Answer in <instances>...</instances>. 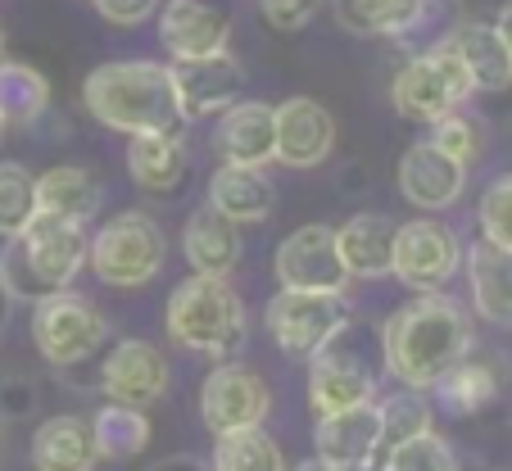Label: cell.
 <instances>
[{
	"instance_id": "6da1fadb",
	"label": "cell",
	"mask_w": 512,
	"mask_h": 471,
	"mask_svg": "<svg viewBox=\"0 0 512 471\" xmlns=\"http://www.w3.org/2000/svg\"><path fill=\"white\" fill-rule=\"evenodd\" d=\"M386 372L408 390H431L458 358L472 354V318L445 290H422L381 327Z\"/></svg>"
},
{
	"instance_id": "7a4b0ae2",
	"label": "cell",
	"mask_w": 512,
	"mask_h": 471,
	"mask_svg": "<svg viewBox=\"0 0 512 471\" xmlns=\"http://www.w3.org/2000/svg\"><path fill=\"white\" fill-rule=\"evenodd\" d=\"M82 105L109 132H182L186 118L177 105L173 73L155 59H114L87 73Z\"/></svg>"
},
{
	"instance_id": "3957f363",
	"label": "cell",
	"mask_w": 512,
	"mask_h": 471,
	"mask_svg": "<svg viewBox=\"0 0 512 471\" xmlns=\"http://www.w3.org/2000/svg\"><path fill=\"white\" fill-rule=\"evenodd\" d=\"M87 222H68L55 213H32V222L0 250V286L10 299H37L68 290L87 268Z\"/></svg>"
},
{
	"instance_id": "277c9868",
	"label": "cell",
	"mask_w": 512,
	"mask_h": 471,
	"mask_svg": "<svg viewBox=\"0 0 512 471\" xmlns=\"http://www.w3.org/2000/svg\"><path fill=\"white\" fill-rule=\"evenodd\" d=\"M164 331L173 345L191 349V354H209L223 363V358H236L245 349L250 308H245V299L236 295L227 277H200V272H191L168 295Z\"/></svg>"
},
{
	"instance_id": "5b68a950",
	"label": "cell",
	"mask_w": 512,
	"mask_h": 471,
	"mask_svg": "<svg viewBox=\"0 0 512 471\" xmlns=\"http://www.w3.org/2000/svg\"><path fill=\"white\" fill-rule=\"evenodd\" d=\"M168 259V236L150 213L141 209H127L114 213L105 227L91 236L87 245V263L105 286L114 290H136V286H150V281L164 272Z\"/></svg>"
},
{
	"instance_id": "8992f818",
	"label": "cell",
	"mask_w": 512,
	"mask_h": 471,
	"mask_svg": "<svg viewBox=\"0 0 512 471\" xmlns=\"http://www.w3.org/2000/svg\"><path fill=\"white\" fill-rule=\"evenodd\" d=\"M272 345L290 358H313L318 349H327L331 340L345 336L349 327V299L345 290H295L281 286L268 299L263 313Z\"/></svg>"
},
{
	"instance_id": "52a82bcc",
	"label": "cell",
	"mask_w": 512,
	"mask_h": 471,
	"mask_svg": "<svg viewBox=\"0 0 512 471\" xmlns=\"http://www.w3.org/2000/svg\"><path fill=\"white\" fill-rule=\"evenodd\" d=\"M109 340V318L100 313V304L78 290H55V295L32 304V345L50 367H78L91 354H100V345Z\"/></svg>"
},
{
	"instance_id": "ba28073f",
	"label": "cell",
	"mask_w": 512,
	"mask_h": 471,
	"mask_svg": "<svg viewBox=\"0 0 512 471\" xmlns=\"http://www.w3.org/2000/svg\"><path fill=\"white\" fill-rule=\"evenodd\" d=\"M476 87L467 77L463 59L449 41H435L431 50L413 55L390 82V105L413 123H435V118L454 114L463 100H472Z\"/></svg>"
},
{
	"instance_id": "9c48e42d",
	"label": "cell",
	"mask_w": 512,
	"mask_h": 471,
	"mask_svg": "<svg viewBox=\"0 0 512 471\" xmlns=\"http://www.w3.org/2000/svg\"><path fill=\"white\" fill-rule=\"evenodd\" d=\"M458 272H463V241H458V231L449 222L440 218L399 222L390 277H399L404 286H413L422 295V290H445Z\"/></svg>"
},
{
	"instance_id": "30bf717a",
	"label": "cell",
	"mask_w": 512,
	"mask_h": 471,
	"mask_svg": "<svg viewBox=\"0 0 512 471\" xmlns=\"http://www.w3.org/2000/svg\"><path fill=\"white\" fill-rule=\"evenodd\" d=\"M272 413V390L263 381V372L245 363H223L213 367L200 385V417L209 426V435H232L245 426H263V417Z\"/></svg>"
},
{
	"instance_id": "8fae6325",
	"label": "cell",
	"mask_w": 512,
	"mask_h": 471,
	"mask_svg": "<svg viewBox=\"0 0 512 471\" xmlns=\"http://www.w3.org/2000/svg\"><path fill=\"white\" fill-rule=\"evenodd\" d=\"M168 73H173V91H177V105H182L186 123L223 114V109L236 105L241 91H245V68L232 50H213V55H195V59H173Z\"/></svg>"
},
{
	"instance_id": "7c38bea8",
	"label": "cell",
	"mask_w": 512,
	"mask_h": 471,
	"mask_svg": "<svg viewBox=\"0 0 512 471\" xmlns=\"http://www.w3.org/2000/svg\"><path fill=\"white\" fill-rule=\"evenodd\" d=\"M272 272H277V286H295V290H345L349 272L340 263L336 250V231L327 222H309V227H295L286 241L272 254Z\"/></svg>"
},
{
	"instance_id": "4fadbf2b",
	"label": "cell",
	"mask_w": 512,
	"mask_h": 471,
	"mask_svg": "<svg viewBox=\"0 0 512 471\" xmlns=\"http://www.w3.org/2000/svg\"><path fill=\"white\" fill-rule=\"evenodd\" d=\"M168 358L159 354V345L150 340H118L100 363V390L114 404H132V408H150L168 395Z\"/></svg>"
},
{
	"instance_id": "5bb4252c",
	"label": "cell",
	"mask_w": 512,
	"mask_h": 471,
	"mask_svg": "<svg viewBox=\"0 0 512 471\" xmlns=\"http://www.w3.org/2000/svg\"><path fill=\"white\" fill-rule=\"evenodd\" d=\"M377 404V376L358 354L340 349L331 340L327 349L309 358V408L313 417H331V413H349V408Z\"/></svg>"
},
{
	"instance_id": "9a60e30c",
	"label": "cell",
	"mask_w": 512,
	"mask_h": 471,
	"mask_svg": "<svg viewBox=\"0 0 512 471\" xmlns=\"http://www.w3.org/2000/svg\"><path fill=\"white\" fill-rule=\"evenodd\" d=\"M277 118V164L286 168H322L336 150V118L313 96H290L272 105Z\"/></svg>"
},
{
	"instance_id": "2e32d148",
	"label": "cell",
	"mask_w": 512,
	"mask_h": 471,
	"mask_svg": "<svg viewBox=\"0 0 512 471\" xmlns=\"http://www.w3.org/2000/svg\"><path fill=\"white\" fill-rule=\"evenodd\" d=\"M395 182H399V195H404L408 204H417V209H426V213H440V209H454V204L463 200L467 164L449 159V154L435 150L431 141H417L399 154Z\"/></svg>"
},
{
	"instance_id": "e0dca14e",
	"label": "cell",
	"mask_w": 512,
	"mask_h": 471,
	"mask_svg": "<svg viewBox=\"0 0 512 471\" xmlns=\"http://www.w3.org/2000/svg\"><path fill=\"white\" fill-rule=\"evenodd\" d=\"M213 150L223 164H241V168H268L277 164V118L272 105L263 100H236L218 114L213 127Z\"/></svg>"
},
{
	"instance_id": "ac0fdd59",
	"label": "cell",
	"mask_w": 512,
	"mask_h": 471,
	"mask_svg": "<svg viewBox=\"0 0 512 471\" xmlns=\"http://www.w3.org/2000/svg\"><path fill=\"white\" fill-rule=\"evenodd\" d=\"M313 449H318V458H327L331 467L377 471L381 467V413H377V404L318 417V426H313Z\"/></svg>"
},
{
	"instance_id": "d6986e66",
	"label": "cell",
	"mask_w": 512,
	"mask_h": 471,
	"mask_svg": "<svg viewBox=\"0 0 512 471\" xmlns=\"http://www.w3.org/2000/svg\"><path fill=\"white\" fill-rule=\"evenodd\" d=\"M159 41L173 59L213 55V50H227V41H232V19L209 0H168L159 10Z\"/></svg>"
},
{
	"instance_id": "ffe728a7",
	"label": "cell",
	"mask_w": 512,
	"mask_h": 471,
	"mask_svg": "<svg viewBox=\"0 0 512 471\" xmlns=\"http://www.w3.org/2000/svg\"><path fill=\"white\" fill-rule=\"evenodd\" d=\"M182 254L191 263V272H200V277H232L245 254L241 227L204 200L182 227Z\"/></svg>"
},
{
	"instance_id": "44dd1931",
	"label": "cell",
	"mask_w": 512,
	"mask_h": 471,
	"mask_svg": "<svg viewBox=\"0 0 512 471\" xmlns=\"http://www.w3.org/2000/svg\"><path fill=\"white\" fill-rule=\"evenodd\" d=\"M395 231H399V222L386 218V213H354L345 227H336V250L349 277H358V281L390 277Z\"/></svg>"
},
{
	"instance_id": "7402d4cb",
	"label": "cell",
	"mask_w": 512,
	"mask_h": 471,
	"mask_svg": "<svg viewBox=\"0 0 512 471\" xmlns=\"http://www.w3.org/2000/svg\"><path fill=\"white\" fill-rule=\"evenodd\" d=\"M463 272L476 313L490 327H512V254L481 236L476 245L463 250Z\"/></svg>"
},
{
	"instance_id": "603a6c76",
	"label": "cell",
	"mask_w": 512,
	"mask_h": 471,
	"mask_svg": "<svg viewBox=\"0 0 512 471\" xmlns=\"http://www.w3.org/2000/svg\"><path fill=\"white\" fill-rule=\"evenodd\" d=\"M127 173L145 195H173L186 182V136L182 132L127 136Z\"/></svg>"
},
{
	"instance_id": "cb8c5ba5",
	"label": "cell",
	"mask_w": 512,
	"mask_h": 471,
	"mask_svg": "<svg viewBox=\"0 0 512 471\" xmlns=\"http://www.w3.org/2000/svg\"><path fill=\"white\" fill-rule=\"evenodd\" d=\"M209 204L223 218H232L236 227L245 222H268L277 209V186L263 168H241V164H223L209 177Z\"/></svg>"
},
{
	"instance_id": "d4e9b609",
	"label": "cell",
	"mask_w": 512,
	"mask_h": 471,
	"mask_svg": "<svg viewBox=\"0 0 512 471\" xmlns=\"http://www.w3.org/2000/svg\"><path fill=\"white\" fill-rule=\"evenodd\" d=\"M445 41L458 50V59H463L476 91H490L494 96V91L512 87V50L503 46L494 23H458Z\"/></svg>"
},
{
	"instance_id": "484cf974",
	"label": "cell",
	"mask_w": 512,
	"mask_h": 471,
	"mask_svg": "<svg viewBox=\"0 0 512 471\" xmlns=\"http://www.w3.org/2000/svg\"><path fill=\"white\" fill-rule=\"evenodd\" d=\"M96 440L87 417H50L32 435V467L37 471H91L96 467Z\"/></svg>"
},
{
	"instance_id": "4316f807",
	"label": "cell",
	"mask_w": 512,
	"mask_h": 471,
	"mask_svg": "<svg viewBox=\"0 0 512 471\" xmlns=\"http://www.w3.org/2000/svg\"><path fill=\"white\" fill-rule=\"evenodd\" d=\"M105 186L91 168L82 164H59L37 177V213H55L68 222H91L100 213Z\"/></svg>"
},
{
	"instance_id": "83f0119b",
	"label": "cell",
	"mask_w": 512,
	"mask_h": 471,
	"mask_svg": "<svg viewBox=\"0 0 512 471\" xmlns=\"http://www.w3.org/2000/svg\"><path fill=\"white\" fill-rule=\"evenodd\" d=\"M431 14V0H336L340 28L354 37H408Z\"/></svg>"
},
{
	"instance_id": "f1b7e54d",
	"label": "cell",
	"mask_w": 512,
	"mask_h": 471,
	"mask_svg": "<svg viewBox=\"0 0 512 471\" xmlns=\"http://www.w3.org/2000/svg\"><path fill=\"white\" fill-rule=\"evenodd\" d=\"M91 440H96V458L132 462L150 449V417H145V408L114 404V399H109V404L91 417Z\"/></svg>"
},
{
	"instance_id": "f546056e",
	"label": "cell",
	"mask_w": 512,
	"mask_h": 471,
	"mask_svg": "<svg viewBox=\"0 0 512 471\" xmlns=\"http://www.w3.org/2000/svg\"><path fill=\"white\" fill-rule=\"evenodd\" d=\"M431 390H440V408H449L454 417H472L499 399V372H494V363L467 354V358H458Z\"/></svg>"
},
{
	"instance_id": "4dcf8cb0",
	"label": "cell",
	"mask_w": 512,
	"mask_h": 471,
	"mask_svg": "<svg viewBox=\"0 0 512 471\" xmlns=\"http://www.w3.org/2000/svg\"><path fill=\"white\" fill-rule=\"evenodd\" d=\"M50 105V82L32 64L19 59H0V118L5 127H28L46 114Z\"/></svg>"
},
{
	"instance_id": "1f68e13d",
	"label": "cell",
	"mask_w": 512,
	"mask_h": 471,
	"mask_svg": "<svg viewBox=\"0 0 512 471\" xmlns=\"http://www.w3.org/2000/svg\"><path fill=\"white\" fill-rule=\"evenodd\" d=\"M209 471H286V458L263 426H245L232 435H213Z\"/></svg>"
},
{
	"instance_id": "d6a6232c",
	"label": "cell",
	"mask_w": 512,
	"mask_h": 471,
	"mask_svg": "<svg viewBox=\"0 0 512 471\" xmlns=\"http://www.w3.org/2000/svg\"><path fill=\"white\" fill-rule=\"evenodd\" d=\"M377 471H458V453H454V444H449L445 435H435V426H431V431L408 435L395 449H386Z\"/></svg>"
},
{
	"instance_id": "836d02e7",
	"label": "cell",
	"mask_w": 512,
	"mask_h": 471,
	"mask_svg": "<svg viewBox=\"0 0 512 471\" xmlns=\"http://www.w3.org/2000/svg\"><path fill=\"white\" fill-rule=\"evenodd\" d=\"M377 413H381V458H386V449H395L399 440H408V435L431 431V404L422 399V390H408V385L399 395L381 399Z\"/></svg>"
},
{
	"instance_id": "e575fe53",
	"label": "cell",
	"mask_w": 512,
	"mask_h": 471,
	"mask_svg": "<svg viewBox=\"0 0 512 471\" xmlns=\"http://www.w3.org/2000/svg\"><path fill=\"white\" fill-rule=\"evenodd\" d=\"M37 213V177L23 164H0V241L19 236Z\"/></svg>"
},
{
	"instance_id": "d590c367",
	"label": "cell",
	"mask_w": 512,
	"mask_h": 471,
	"mask_svg": "<svg viewBox=\"0 0 512 471\" xmlns=\"http://www.w3.org/2000/svg\"><path fill=\"white\" fill-rule=\"evenodd\" d=\"M476 218H481V236L490 245L512 254V173L494 177L481 191V204H476Z\"/></svg>"
},
{
	"instance_id": "8d00e7d4",
	"label": "cell",
	"mask_w": 512,
	"mask_h": 471,
	"mask_svg": "<svg viewBox=\"0 0 512 471\" xmlns=\"http://www.w3.org/2000/svg\"><path fill=\"white\" fill-rule=\"evenodd\" d=\"M426 141L435 145V150H445L449 159H458V164H472L476 154H481V127L472 123V118H463L454 109V114L435 118L431 123V136Z\"/></svg>"
},
{
	"instance_id": "74e56055",
	"label": "cell",
	"mask_w": 512,
	"mask_h": 471,
	"mask_svg": "<svg viewBox=\"0 0 512 471\" xmlns=\"http://www.w3.org/2000/svg\"><path fill=\"white\" fill-rule=\"evenodd\" d=\"M263 19H268V28L277 32H304L313 19H318L322 0H259Z\"/></svg>"
},
{
	"instance_id": "f35d334b",
	"label": "cell",
	"mask_w": 512,
	"mask_h": 471,
	"mask_svg": "<svg viewBox=\"0 0 512 471\" xmlns=\"http://www.w3.org/2000/svg\"><path fill=\"white\" fill-rule=\"evenodd\" d=\"M91 5H96V14L105 23H114V28H141V23L155 19L164 0H91Z\"/></svg>"
},
{
	"instance_id": "ab89813d",
	"label": "cell",
	"mask_w": 512,
	"mask_h": 471,
	"mask_svg": "<svg viewBox=\"0 0 512 471\" xmlns=\"http://www.w3.org/2000/svg\"><path fill=\"white\" fill-rule=\"evenodd\" d=\"M150 471H209L204 462H195V458H164V462H155Z\"/></svg>"
},
{
	"instance_id": "60d3db41",
	"label": "cell",
	"mask_w": 512,
	"mask_h": 471,
	"mask_svg": "<svg viewBox=\"0 0 512 471\" xmlns=\"http://www.w3.org/2000/svg\"><path fill=\"white\" fill-rule=\"evenodd\" d=\"M494 32H499V37H503V46L512 50V0H503L499 19H494Z\"/></svg>"
},
{
	"instance_id": "b9f144b4",
	"label": "cell",
	"mask_w": 512,
	"mask_h": 471,
	"mask_svg": "<svg viewBox=\"0 0 512 471\" xmlns=\"http://www.w3.org/2000/svg\"><path fill=\"white\" fill-rule=\"evenodd\" d=\"M295 471H345V467H331L327 458H318V453H313V458H309V462H300Z\"/></svg>"
},
{
	"instance_id": "7bdbcfd3",
	"label": "cell",
	"mask_w": 512,
	"mask_h": 471,
	"mask_svg": "<svg viewBox=\"0 0 512 471\" xmlns=\"http://www.w3.org/2000/svg\"><path fill=\"white\" fill-rule=\"evenodd\" d=\"M0 59H5V23H0Z\"/></svg>"
},
{
	"instance_id": "ee69618b",
	"label": "cell",
	"mask_w": 512,
	"mask_h": 471,
	"mask_svg": "<svg viewBox=\"0 0 512 471\" xmlns=\"http://www.w3.org/2000/svg\"><path fill=\"white\" fill-rule=\"evenodd\" d=\"M5 132H10V127H5V118H0V141H5Z\"/></svg>"
}]
</instances>
